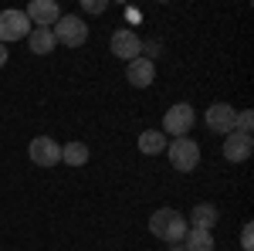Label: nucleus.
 Returning <instances> with one entry per match:
<instances>
[{
	"mask_svg": "<svg viewBox=\"0 0 254 251\" xmlns=\"http://www.w3.org/2000/svg\"><path fill=\"white\" fill-rule=\"evenodd\" d=\"M149 231H153V238L166 241V245H180L183 234L190 231V228H187V217H183L180 211L159 207V211H153V217H149Z\"/></svg>",
	"mask_w": 254,
	"mask_h": 251,
	"instance_id": "obj_1",
	"label": "nucleus"
},
{
	"mask_svg": "<svg viewBox=\"0 0 254 251\" xmlns=\"http://www.w3.org/2000/svg\"><path fill=\"white\" fill-rule=\"evenodd\" d=\"M51 34H55V41L68 44V48H81L88 41V24L81 17H75V14H61L58 24L51 27Z\"/></svg>",
	"mask_w": 254,
	"mask_h": 251,
	"instance_id": "obj_2",
	"label": "nucleus"
},
{
	"mask_svg": "<svg viewBox=\"0 0 254 251\" xmlns=\"http://www.w3.org/2000/svg\"><path fill=\"white\" fill-rule=\"evenodd\" d=\"M193 105L190 102H176L173 109H166V116H163V136H173V139H180V136H187L190 129H193Z\"/></svg>",
	"mask_w": 254,
	"mask_h": 251,
	"instance_id": "obj_3",
	"label": "nucleus"
},
{
	"mask_svg": "<svg viewBox=\"0 0 254 251\" xmlns=\"http://www.w3.org/2000/svg\"><path fill=\"white\" fill-rule=\"evenodd\" d=\"M166 150H170V163H173L180 173H190L196 163H200V146H196L193 139H187V136L173 139Z\"/></svg>",
	"mask_w": 254,
	"mask_h": 251,
	"instance_id": "obj_4",
	"label": "nucleus"
},
{
	"mask_svg": "<svg viewBox=\"0 0 254 251\" xmlns=\"http://www.w3.org/2000/svg\"><path fill=\"white\" fill-rule=\"evenodd\" d=\"M31 34V20L24 10H0V44L3 41H20Z\"/></svg>",
	"mask_w": 254,
	"mask_h": 251,
	"instance_id": "obj_5",
	"label": "nucleus"
},
{
	"mask_svg": "<svg viewBox=\"0 0 254 251\" xmlns=\"http://www.w3.org/2000/svg\"><path fill=\"white\" fill-rule=\"evenodd\" d=\"M27 153H31V163H38V167H55V163H61V146L51 136H34L31 146H27Z\"/></svg>",
	"mask_w": 254,
	"mask_h": 251,
	"instance_id": "obj_6",
	"label": "nucleus"
},
{
	"mask_svg": "<svg viewBox=\"0 0 254 251\" xmlns=\"http://www.w3.org/2000/svg\"><path fill=\"white\" fill-rule=\"evenodd\" d=\"M109 48H112V55L122 61H136L139 55H142V41L129 31V27H119L116 34H112V41H109Z\"/></svg>",
	"mask_w": 254,
	"mask_h": 251,
	"instance_id": "obj_7",
	"label": "nucleus"
},
{
	"mask_svg": "<svg viewBox=\"0 0 254 251\" xmlns=\"http://www.w3.org/2000/svg\"><path fill=\"white\" fill-rule=\"evenodd\" d=\"M24 14H27V20H31V27H51V24H58L61 7L55 3V0H31Z\"/></svg>",
	"mask_w": 254,
	"mask_h": 251,
	"instance_id": "obj_8",
	"label": "nucleus"
},
{
	"mask_svg": "<svg viewBox=\"0 0 254 251\" xmlns=\"http://www.w3.org/2000/svg\"><path fill=\"white\" fill-rule=\"evenodd\" d=\"M234 105H227V102H214L210 109H207V129H214V133L227 136L234 133Z\"/></svg>",
	"mask_w": 254,
	"mask_h": 251,
	"instance_id": "obj_9",
	"label": "nucleus"
},
{
	"mask_svg": "<svg viewBox=\"0 0 254 251\" xmlns=\"http://www.w3.org/2000/svg\"><path fill=\"white\" fill-rule=\"evenodd\" d=\"M251 153H254V139L251 136L227 133V139H224V160H227V163H244Z\"/></svg>",
	"mask_w": 254,
	"mask_h": 251,
	"instance_id": "obj_10",
	"label": "nucleus"
},
{
	"mask_svg": "<svg viewBox=\"0 0 254 251\" xmlns=\"http://www.w3.org/2000/svg\"><path fill=\"white\" fill-rule=\"evenodd\" d=\"M129 82H132L136 88L153 85V82H156V65H153V58H136V61H129Z\"/></svg>",
	"mask_w": 254,
	"mask_h": 251,
	"instance_id": "obj_11",
	"label": "nucleus"
},
{
	"mask_svg": "<svg viewBox=\"0 0 254 251\" xmlns=\"http://www.w3.org/2000/svg\"><path fill=\"white\" fill-rule=\"evenodd\" d=\"M27 44H31V55H51L58 41H55V34H51V27H31Z\"/></svg>",
	"mask_w": 254,
	"mask_h": 251,
	"instance_id": "obj_12",
	"label": "nucleus"
},
{
	"mask_svg": "<svg viewBox=\"0 0 254 251\" xmlns=\"http://www.w3.org/2000/svg\"><path fill=\"white\" fill-rule=\"evenodd\" d=\"M217 224V207L214 204H196L190 211V224L187 228H196V231H210Z\"/></svg>",
	"mask_w": 254,
	"mask_h": 251,
	"instance_id": "obj_13",
	"label": "nucleus"
},
{
	"mask_svg": "<svg viewBox=\"0 0 254 251\" xmlns=\"http://www.w3.org/2000/svg\"><path fill=\"white\" fill-rule=\"evenodd\" d=\"M183 251H214V234L210 231H196V228H190V231L183 234Z\"/></svg>",
	"mask_w": 254,
	"mask_h": 251,
	"instance_id": "obj_14",
	"label": "nucleus"
},
{
	"mask_svg": "<svg viewBox=\"0 0 254 251\" xmlns=\"http://www.w3.org/2000/svg\"><path fill=\"white\" fill-rule=\"evenodd\" d=\"M139 150H142L146 156L163 153V150H166V136L159 133V129H146V133L139 136Z\"/></svg>",
	"mask_w": 254,
	"mask_h": 251,
	"instance_id": "obj_15",
	"label": "nucleus"
},
{
	"mask_svg": "<svg viewBox=\"0 0 254 251\" xmlns=\"http://www.w3.org/2000/svg\"><path fill=\"white\" fill-rule=\"evenodd\" d=\"M61 160L68 167H85L88 163V146L85 143H68V146H61Z\"/></svg>",
	"mask_w": 254,
	"mask_h": 251,
	"instance_id": "obj_16",
	"label": "nucleus"
},
{
	"mask_svg": "<svg viewBox=\"0 0 254 251\" xmlns=\"http://www.w3.org/2000/svg\"><path fill=\"white\" fill-rule=\"evenodd\" d=\"M251 126H254L251 109H244V112H237V116H234V133H241V136H251Z\"/></svg>",
	"mask_w": 254,
	"mask_h": 251,
	"instance_id": "obj_17",
	"label": "nucleus"
},
{
	"mask_svg": "<svg viewBox=\"0 0 254 251\" xmlns=\"http://www.w3.org/2000/svg\"><path fill=\"white\" fill-rule=\"evenodd\" d=\"M254 248V231H251V224H244L241 228V251H251Z\"/></svg>",
	"mask_w": 254,
	"mask_h": 251,
	"instance_id": "obj_18",
	"label": "nucleus"
},
{
	"mask_svg": "<svg viewBox=\"0 0 254 251\" xmlns=\"http://www.w3.org/2000/svg\"><path fill=\"white\" fill-rule=\"evenodd\" d=\"M81 7H85V10H88V14H102V10H105V7H109V3H105V0H85V3H81Z\"/></svg>",
	"mask_w": 254,
	"mask_h": 251,
	"instance_id": "obj_19",
	"label": "nucleus"
},
{
	"mask_svg": "<svg viewBox=\"0 0 254 251\" xmlns=\"http://www.w3.org/2000/svg\"><path fill=\"white\" fill-rule=\"evenodd\" d=\"M156 48H159L156 41H142V51H149V55H156Z\"/></svg>",
	"mask_w": 254,
	"mask_h": 251,
	"instance_id": "obj_20",
	"label": "nucleus"
},
{
	"mask_svg": "<svg viewBox=\"0 0 254 251\" xmlns=\"http://www.w3.org/2000/svg\"><path fill=\"white\" fill-rule=\"evenodd\" d=\"M3 65H7V48L0 44V68H3Z\"/></svg>",
	"mask_w": 254,
	"mask_h": 251,
	"instance_id": "obj_21",
	"label": "nucleus"
},
{
	"mask_svg": "<svg viewBox=\"0 0 254 251\" xmlns=\"http://www.w3.org/2000/svg\"><path fill=\"white\" fill-rule=\"evenodd\" d=\"M173 251H183V245H173Z\"/></svg>",
	"mask_w": 254,
	"mask_h": 251,
	"instance_id": "obj_22",
	"label": "nucleus"
}]
</instances>
